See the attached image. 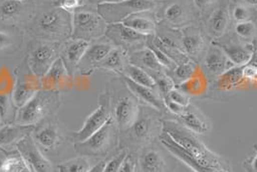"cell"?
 I'll list each match as a JSON object with an SVG mask.
<instances>
[{"mask_svg": "<svg viewBox=\"0 0 257 172\" xmlns=\"http://www.w3.org/2000/svg\"><path fill=\"white\" fill-rule=\"evenodd\" d=\"M162 131L167 132L181 148L203 165L231 172L230 165L226 159L208 149L197 137L196 133L183 126L177 120L163 118Z\"/></svg>", "mask_w": 257, "mask_h": 172, "instance_id": "1", "label": "cell"}, {"mask_svg": "<svg viewBox=\"0 0 257 172\" xmlns=\"http://www.w3.org/2000/svg\"><path fill=\"white\" fill-rule=\"evenodd\" d=\"M119 129L113 117L103 127L93 133L87 139L75 143V150L78 155L85 157H104L110 153L118 142Z\"/></svg>", "mask_w": 257, "mask_h": 172, "instance_id": "2", "label": "cell"}, {"mask_svg": "<svg viewBox=\"0 0 257 172\" xmlns=\"http://www.w3.org/2000/svg\"><path fill=\"white\" fill-rule=\"evenodd\" d=\"M157 7L158 3L155 0H123L99 4L97 5V13L107 25H112L121 24L133 15L153 11Z\"/></svg>", "mask_w": 257, "mask_h": 172, "instance_id": "3", "label": "cell"}, {"mask_svg": "<svg viewBox=\"0 0 257 172\" xmlns=\"http://www.w3.org/2000/svg\"><path fill=\"white\" fill-rule=\"evenodd\" d=\"M55 102H59L55 91L39 90L25 106L18 109L15 123L23 126H35L51 110Z\"/></svg>", "mask_w": 257, "mask_h": 172, "instance_id": "4", "label": "cell"}, {"mask_svg": "<svg viewBox=\"0 0 257 172\" xmlns=\"http://www.w3.org/2000/svg\"><path fill=\"white\" fill-rule=\"evenodd\" d=\"M163 112L155 109L151 106H140L139 116L132 127L127 131L130 137L136 144H148L154 139L157 132H162Z\"/></svg>", "mask_w": 257, "mask_h": 172, "instance_id": "5", "label": "cell"}, {"mask_svg": "<svg viewBox=\"0 0 257 172\" xmlns=\"http://www.w3.org/2000/svg\"><path fill=\"white\" fill-rule=\"evenodd\" d=\"M112 117L111 95L103 93L99 97V106L84 121L82 127L75 132H71L72 140L77 143L87 139L93 133L99 131L103 125Z\"/></svg>", "mask_w": 257, "mask_h": 172, "instance_id": "6", "label": "cell"}, {"mask_svg": "<svg viewBox=\"0 0 257 172\" xmlns=\"http://www.w3.org/2000/svg\"><path fill=\"white\" fill-rule=\"evenodd\" d=\"M107 24L99 14L76 11L72 23V38L89 42L103 36Z\"/></svg>", "mask_w": 257, "mask_h": 172, "instance_id": "7", "label": "cell"}, {"mask_svg": "<svg viewBox=\"0 0 257 172\" xmlns=\"http://www.w3.org/2000/svg\"><path fill=\"white\" fill-rule=\"evenodd\" d=\"M104 35L111 41L117 48L124 52L132 51V53L142 50L146 47V42L149 36L142 35L130 27L121 24L107 25Z\"/></svg>", "mask_w": 257, "mask_h": 172, "instance_id": "8", "label": "cell"}, {"mask_svg": "<svg viewBox=\"0 0 257 172\" xmlns=\"http://www.w3.org/2000/svg\"><path fill=\"white\" fill-rule=\"evenodd\" d=\"M69 14L64 10L58 8L43 13L37 20V27L39 30L53 38L63 37L68 34L70 19Z\"/></svg>", "mask_w": 257, "mask_h": 172, "instance_id": "9", "label": "cell"}, {"mask_svg": "<svg viewBox=\"0 0 257 172\" xmlns=\"http://www.w3.org/2000/svg\"><path fill=\"white\" fill-rule=\"evenodd\" d=\"M140 106L139 100L131 91L117 100L112 107V117L119 131H127L132 127L139 116Z\"/></svg>", "mask_w": 257, "mask_h": 172, "instance_id": "10", "label": "cell"}, {"mask_svg": "<svg viewBox=\"0 0 257 172\" xmlns=\"http://www.w3.org/2000/svg\"><path fill=\"white\" fill-rule=\"evenodd\" d=\"M58 58L57 48L49 43H41L29 54V70L37 78H43Z\"/></svg>", "mask_w": 257, "mask_h": 172, "instance_id": "11", "label": "cell"}, {"mask_svg": "<svg viewBox=\"0 0 257 172\" xmlns=\"http://www.w3.org/2000/svg\"><path fill=\"white\" fill-rule=\"evenodd\" d=\"M17 150L26 163L36 172H53L52 162L41 152L31 135L17 143Z\"/></svg>", "mask_w": 257, "mask_h": 172, "instance_id": "12", "label": "cell"}, {"mask_svg": "<svg viewBox=\"0 0 257 172\" xmlns=\"http://www.w3.org/2000/svg\"><path fill=\"white\" fill-rule=\"evenodd\" d=\"M234 66L226 54L217 46L212 44L205 52L202 59V68L207 80H217L220 75Z\"/></svg>", "mask_w": 257, "mask_h": 172, "instance_id": "13", "label": "cell"}, {"mask_svg": "<svg viewBox=\"0 0 257 172\" xmlns=\"http://www.w3.org/2000/svg\"><path fill=\"white\" fill-rule=\"evenodd\" d=\"M121 77L126 87L134 94V96L139 100V102H142L145 106H151L163 113L167 112V107L165 105L164 99L157 89L138 84L125 76Z\"/></svg>", "mask_w": 257, "mask_h": 172, "instance_id": "14", "label": "cell"}, {"mask_svg": "<svg viewBox=\"0 0 257 172\" xmlns=\"http://www.w3.org/2000/svg\"><path fill=\"white\" fill-rule=\"evenodd\" d=\"M159 140L162 143L167 151L172 154L175 158L180 159L185 164H187L189 167H191L194 172H229L221 169H216V168H211L203 165L201 162L198 160L193 159L191 155H189L183 148H181L167 132H163L160 133L159 135Z\"/></svg>", "mask_w": 257, "mask_h": 172, "instance_id": "15", "label": "cell"}, {"mask_svg": "<svg viewBox=\"0 0 257 172\" xmlns=\"http://www.w3.org/2000/svg\"><path fill=\"white\" fill-rule=\"evenodd\" d=\"M72 78L65 66L61 57H58L46 75L40 79L41 89L46 91H56L65 86L67 81Z\"/></svg>", "mask_w": 257, "mask_h": 172, "instance_id": "16", "label": "cell"}, {"mask_svg": "<svg viewBox=\"0 0 257 172\" xmlns=\"http://www.w3.org/2000/svg\"><path fill=\"white\" fill-rule=\"evenodd\" d=\"M40 88V79L33 74L32 76L26 75L23 77L22 80H18L12 92V99L15 107L21 108L22 106H25L38 92Z\"/></svg>", "mask_w": 257, "mask_h": 172, "instance_id": "17", "label": "cell"}, {"mask_svg": "<svg viewBox=\"0 0 257 172\" xmlns=\"http://www.w3.org/2000/svg\"><path fill=\"white\" fill-rule=\"evenodd\" d=\"M181 46L183 52L191 60L199 64L201 54L205 49V39L196 28H187L181 36Z\"/></svg>", "mask_w": 257, "mask_h": 172, "instance_id": "18", "label": "cell"}, {"mask_svg": "<svg viewBox=\"0 0 257 172\" xmlns=\"http://www.w3.org/2000/svg\"><path fill=\"white\" fill-rule=\"evenodd\" d=\"M223 51L234 66L244 67L250 63L254 49L251 45H243L234 42L214 43Z\"/></svg>", "mask_w": 257, "mask_h": 172, "instance_id": "19", "label": "cell"}, {"mask_svg": "<svg viewBox=\"0 0 257 172\" xmlns=\"http://www.w3.org/2000/svg\"><path fill=\"white\" fill-rule=\"evenodd\" d=\"M177 119L183 126L196 134H206L211 130V125L205 115L191 104L185 108L184 112Z\"/></svg>", "mask_w": 257, "mask_h": 172, "instance_id": "20", "label": "cell"}, {"mask_svg": "<svg viewBox=\"0 0 257 172\" xmlns=\"http://www.w3.org/2000/svg\"><path fill=\"white\" fill-rule=\"evenodd\" d=\"M32 137L38 147L48 152L57 149L63 139L59 128L54 124H47L37 130L34 129Z\"/></svg>", "mask_w": 257, "mask_h": 172, "instance_id": "21", "label": "cell"}, {"mask_svg": "<svg viewBox=\"0 0 257 172\" xmlns=\"http://www.w3.org/2000/svg\"><path fill=\"white\" fill-rule=\"evenodd\" d=\"M139 172H167L163 153L154 147H145L139 157Z\"/></svg>", "mask_w": 257, "mask_h": 172, "instance_id": "22", "label": "cell"}, {"mask_svg": "<svg viewBox=\"0 0 257 172\" xmlns=\"http://www.w3.org/2000/svg\"><path fill=\"white\" fill-rule=\"evenodd\" d=\"M89 46L90 44L87 41L74 40L63 50L61 53V59L63 60L71 77H73L77 71V67Z\"/></svg>", "mask_w": 257, "mask_h": 172, "instance_id": "23", "label": "cell"}, {"mask_svg": "<svg viewBox=\"0 0 257 172\" xmlns=\"http://www.w3.org/2000/svg\"><path fill=\"white\" fill-rule=\"evenodd\" d=\"M35 126H23L19 124L7 123L0 127V149L3 147L17 145L19 141L30 135Z\"/></svg>", "mask_w": 257, "mask_h": 172, "instance_id": "24", "label": "cell"}, {"mask_svg": "<svg viewBox=\"0 0 257 172\" xmlns=\"http://www.w3.org/2000/svg\"><path fill=\"white\" fill-rule=\"evenodd\" d=\"M128 62L136 66L141 67L147 73H149L151 77L152 75L162 71L167 72V70L160 64L154 53L147 47L131 53L128 57Z\"/></svg>", "mask_w": 257, "mask_h": 172, "instance_id": "25", "label": "cell"}, {"mask_svg": "<svg viewBox=\"0 0 257 172\" xmlns=\"http://www.w3.org/2000/svg\"><path fill=\"white\" fill-rule=\"evenodd\" d=\"M229 24L228 5L220 4L211 14L208 20V32L214 38H220L226 32Z\"/></svg>", "mask_w": 257, "mask_h": 172, "instance_id": "26", "label": "cell"}, {"mask_svg": "<svg viewBox=\"0 0 257 172\" xmlns=\"http://www.w3.org/2000/svg\"><path fill=\"white\" fill-rule=\"evenodd\" d=\"M113 49V46L106 43H99L89 46L77 68H80L81 70L96 69Z\"/></svg>", "mask_w": 257, "mask_h": 172, "instance_id": "27", "label": "cell"}, {"mask_svg": "<svg viewBox=\"0 0 257 172\" xmlns=\"http://www.w3.org/2000/svg\"><path fill=\"white\" fill-rule=\"evenodd\" d=\"M213 83V86L220 91H231L241 88L246 83L243 78V67H232L214 80Z\"/></svg>", "mask_w": 257, "mask_h": 172, "instance_id": "28", "label": "cell"}, {"mask_svg": "<svg viewBox=\"0 0 257 172\" xmlns=\"http://www.w3.org/2000/svg\"><path fill=\"white\" fill-rule=\"evenodd\" d=\"M163 17L170 25L179 26L191 20V9L182 0H174L166 6Z\"/></svg>", "mask_w": 257, "mask_h": 172, "instance_id": "29", "label": "cell"}, {"mask_svg": "<svg viewBox=\"0 0 257 172\" xmlns=\"http://www.w3.org/2000/svg\"><path fill=\"white\" fill-rule=\"evenodd\" d=\"M127 63L128 62L126 61L125 52L119 48H114L105 56V58L98 65L97 69L110 71L122 76Z\"/></svg>", "mask_w": 257, "mask_h": 172, "instance_id": "30", "label": "cell"}, {"mask_svg": "<svg viewBox=\"0 0 257 172\" xmlns=\"http://www.w3.org/2000/svg\"><path fill=\"white\" fill-rule=\"evenodd\" d=\"M207 86H208V80L203 71L199 67L196 74L193 76V78L184 81L176 87L179 88L181 91L186 93L188 96H199V95H203L206 92Z\"/></svg>", "mask_w": 257, "mask_h": 172, "instance_id": "31", "label": "cell"}, {"mask_svg": "<svg viewBox=\"0 0 257 172\" xmlns=\"http://www.w3.org/2000/svg\"><path fill=\"white\" fill-rule=\"evenodd\" d=\"M142 13L136 14L126 19L122 24L142 35L152 36L157 32V26L154 21L142 16Z\"/></svg>", "mask_w": 257, "mask_h": 172, "instance_id": "32", "label": "cell"}, {"mask_svg": "<svg viewBox=\"0 0 257 172\" xmlns=\"http://www.w3.org/2000/svg\"><path fill=\"white\" fill-rule=\"evenodd\" d=\"M122 76L127 77L130 80H133L138 84L157 89L156 82L154 79L150 76V74L142 69L141 67L136 66L130 62L126 64Z\"/></svg>", "mask_w": 257, "mask_h": 172, "instance_id": "33", "label": "cell"}, {"mask_svg": "<svg viewBox=\"0 0 257 172\" xmlns=\"http://www.w3.org/2000/svg\"><path fill=\"white\" fill-rule=\"evenodd\" d=\"M198 68H199V64H197L193 60H189L188 62L176 65V67L171 72H169L167 74L175 82L176 86H178L184 81L193 78V76L196 74Z\"/></svg>", "mask_w": 257, "mask_h": 172, "instance_id": "34", "label": "cell"}, {"mask_svg": "<svg viewBox=\"0 0 257 172\" xmlns=\"http://www.w3.org/2000/svg\"><path fill=\"white\" fill-rule=\"evenodd\" d=\"M93 165L89 157L78 156L77 158L66 160L57 165L59 172H89Z\"/></svg>", "mask_w": 257, "mask_h": 172, "instance_id": "35", "label": "cell"}, {"mask_svg": "<svg viewBox=\"0 0 257 172\" xmlns=\"http://www.w3.org/2000/svg\"><path fill=\"white\" fill-rule=\"evenodd\" d=\"M152 78L156 82V87L158 92L163 97V99L167 98L168 93L173 88L176 87L175 82L171 79V77L167 74L166 71H162L152 75Z\"/></svg>", "mask_w": 257, "mask_h": 172, "instance_id": "36", "label": "cell"}, {"mask_svg": "<svg viewBox=\"0 0 257 172\" xmlns=\"http://www.w3.org/2000/svg\"><path fill=\"white\" fill-rule=\"evenodd\" d=\"M13 106L12 94H0V120L2 123L7 124L10 120Z\"/></svg>", "mask_w": 257, "mask_h": 172, "instance_id": "37", "label": "cell"}, {"mask_svg": "<svg viewBox=\"0 0 257 172\" xmlns=\"http://www.w3.org/2000/svg\"><path fill=\"white\" fill-rule=\"evenodd\" d=\"M25 162L20 153L15 155H9L0 164V172H18Z\"/></svg>", "mask_w": 257, "mask_h": 172, "instance_id": "38", "label": "cell"}, {"mask_svg": "<svg viewBox=\"0 0 257 172\" xmlns=\"http://www.w3.org/2000/svg\"><path fill=\"white\" fill-rule=\"evenodd\" d=\"M235 33L242 39H249L252 38V36L256 32V27L255 25L250 22H242V23H237L236 26L234 27Z\"/></svg>", "mask_w": 257, "mask_h": 172, "instance_id": "39", "label": "cell"}, {"mask_svg": "<svg viewBox=\"0 0 257 172\" xmlns=\"http://www.w3.org/2000/svg\"><path fill=\"white\" fill-rule=\"evenodd\" d=\"M118 172H139V158L135 153L128 152L125 159H123Z\"/></svg>", "mask_w": 257, "mask_h": 172, "instance_id": "40", "label": "cell"}, {"mask_svg": "<svg viewBox=\"0 0 257 172\" xmlns=\"http://www.w3.org/2000/svg\"><path fill=\"white\" fill-rule=\"evenodd\" d=\"M20 9V2L16 0H6L0 5V16L4 18H11L19 13Z\"/></svg>", "mask_w": 257, "mask_h": 172, "instance_id": "41", "label": "cell"}, {"mask_svg": "<svg viewBox=\"0 0 257 172\" xmlns=\"http://www.w3.org/2000/svg\"><path fill=\"white\" fill-rule=\"evenodd\" d=\"M128 152V150L124 149L120 153H118L116 156L112 157L109 160H107L103 167V172H118V169H119L123 159H125V157L127 156Z\"/></svg>", "mask_w": 257, "mask_h": 172, "instance_id": "42", "label": "cell"}, {"mask_svg": "<svg viewBox=\"0 0 257 172\" xmlns=\"http://www.w3.org/2000/svg\"><path fill=\"white\" fill-rule=\"evenodd\" d=\"M170 101L180 105V106L187 107L191 103H190V96H188L186 93L181 91L179 88L175 87L173 88L170 92L168 93L167 97ZM166 99V98H165Z\"/></svg>", "mask_w": 257, "mask_h": 172, "instance_id": "43", "label": "cell"}, {"mask_svg": "<svg viewBox=\"0 0 257 172\" xmlns=\"http://www.w3.org/2000/svg\"><path fill=\"white\" fill-rule=\"evenodd\" d=\"M232 18L237 23L246 22L250 18V10L244 4H238L232 11Z\"/></svg>", "mask_w": 257, "mask_h": 172, "instance_id": "44", "label": "cell"}, {"mask_svg": "<svg viewBox=\"0 0 257 172\" xmlns=\"http://www.w3.org/2000/svg\"><path fill=\"white\" fill-rule=\"evenodd\" d=\"M243 78L246 83H257V65L248 63L243 67Z\"/></svg>", "mask_w": 257, "mask_h": 172, "instance_id": "45", "label": "cell"}, {"mask_svg": "<svg viewBox=\"0 0 257 172\" xmlns=\"http://www.w3.org/2000/svg\"><path fill=\"white\" fill-rule=\"evenodd\" d=\"M81 1L82 0H56V5L66 12L72 13L80 7Z\"/></svg>", "mask_w": 257, "mask_h": 172, "instance_id": "46", "label": "cell"}, {"mask_svg": "<svg viewBox=\"0 0 257 172\" xmlns=\"http://www.w3.org/2000/svg\"><path fill=\"white\" fill-rule=\"evenodd\" d=\"M164 102H165V105H166V107H167V111H169L171 114H173L176 117L180 116L181 114L184 112L185 108H186L184 106H180V105L170 101L167 98L164 99Z\"/></svg>", "mask_w": 257, "mask_h": 172, "instance_id": "47", "label": "cell"}, {"mask_svg": "<svg viewBox=\"0 0 257 172\" xmlns=\"http://www.w3.org/2000/svg\"><path fill=\"white\" fill-rule=\"evenodd\" d=\"M255 154L245 159L243 163V167L245 172H257V144L253 145Z\"/></svg>", "mask_w": 257, "mask_h": 172, "instance_id": "48", "label": "cell"}, {"mask_svg": "<svg viewBox=\"0 0 257 172\" xmlns=\"http://www.w3.org/2000/svg\"><path fill=\"white\" fill-rule=\"evenodd\" d=\"M216 1L217 0H193L194 7L202 13L207 12L215 4Z\"/></svg>", "mask_w": 257, "mask_h": 172, "instance_id": "49", "label": "cell"}, {"mask_svg": "<svg viewBox=\"0 0 257 172\" xmlns=\"http://www.w3.org/2000/svg\"><path fill=\"white\" fill-rule=\"evenodd\" d=\"M12 41L8 34L0 31V50H3L11 45Z\"/></svg>", "mask_w": 257, "mask_h": 172, "instance_id": "50", "label": "cell"}, {"mask_svg": "<svg viewBox=\"0 0 257 172\" xmlns=\"http://www.w3.org/2000/svg\"><path fill=\"white\" fill-rule=\"evenodd\" d=\"M105 162H106L105 160H101V161L97 162L95 165H93V167L91 168L89 172H103Z\"/></svg>", "mask_w": 257, "mask_h": 172, "instance_id": "51", "label": "cell"}, {"mask_svg": "<svg viewBox=\"0 0 257 172\" xmlns=\"http://www.w3.org/2000/svg\"><path fill=\"white\" fill-rule=\"evenodd\" d=\"M87 2H90V3H97V5L99 4H103V3H112V2H120V1H123V0H85Z\"/></svg>", "mask_w": 257, "mask_h": 172, "instance_id": "52", "label": "cell"}, {"mask_svg": "<svg viewBox=\"0 0 257 172\" xmlns=\"http://www.w3.org/2000/svg\"><path fill=\"white\" fill-rule=\"evenodd\" d=\"M241 1L245 6H250V7L257 6V0H241Z\"/></svg>", "mask_w": 257, "mask_h": 172, "instance_id": "53", "label": "cell"}, {"mask_svg": "<svg viewBox=\"0 0 257 172\" xmlns=\"http://www.w3.org/2000/svg\"><path fill=\"white\" fill-rule=\"evenodd\" d=\"M250 63L257 65V51H254V53H253V56H252V59H251Z\"/></svg>", "mask_w": 257, "mask_h": 172, "instance_id": "54", "label": "cell"}, {"mask_svg": "<svg viewBox=\"0 0 257 172\" xmlns=\"http://www.w3.org/2000/svg\"><path fill=\"white\" fill-rule=\"evenodd\" d=\"M16 1H18V2H23V1H25V0H16Z\"/></svg>", "mask_w": 257, "mask_h": 172, "instance_id": "55", "label": "cell"}, {"mask_svg": "<svg viewBox=\"0 0 257 172\" xmlns=\"http://www.w3.org/2000/svg\"><path fill=\"white\" fill-rule=\"evenodd\" d=\"M2 126V122H1V120H0V127Z\"/></svg>", "mask_w": 257, "mask_h": 172, "instance_id": "56", "label": "cell"}, {"mask_svg": "<svg viewBox=\"0 0 257 172\" xmlns=\"http://www.w3.org/2000/svg\"><path fill=\"white\" fill-rule=\"evenodd\" d=\"M30 168H31V167H30ZM31 170H32V172H36L34 169H32V168H31Z\"/></svg>", "mask_w": 257, "mask_h": 172, "instance_id": "57", "label": "cell"}]
</instances>
